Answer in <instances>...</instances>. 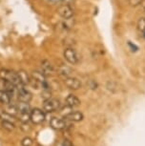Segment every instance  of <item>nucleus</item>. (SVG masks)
I'll return each mask as SVG.
<instances>
[{
    "mask_svg": "<svg viewBox=\"0 0 145 146\" xmlns=\"http://www.w3.org/2000/svg\"><path fill=\"white\" fill-rule=\"evenodd\" d=\"M46 2L52 5L56 4H64V0H46Z\"/></svg>",
    "mask_w": 145,
    "mask_h": 146,
    "instance_id": "393cba45",
    "label": "nucleus"
},
{
    "mask_svg": "<svg viewBox=\"0 0 145 146\" xmlns=\"http://www.w3.org/2000/svg\"><path fill=\"white\" fill-rule=\"evenodd\" d=\"M57 72H58V75L60 76H62L63 78H69L72 74V69L68 66H65V65H62L57 69Z\"/></svg>",
    "mask_w": 145,
    "mask_h": 146,
    "instance_id": "dca6fc26",
    "label": "nucleus"
},
{
    "mask_svg": "<svg viewBox=\"0 0 145 146\" xmlns=\"http://www.w3.org/2000/svg\"><path fill=\"white\" fill-rule=\"evenodd\" d=\"M17 75L19 76V79H20L21 83L24 84L25 86H26V85H30V83H31V80H32V76H30L26 71L19 70L17 72Z\"/></svg>",
    "mask_w": 145,
    "mask_h": 146,
    "instance_id": "ddd939ff",
    "label": "nucleus"
},
{
    "mask_svg": "<svg viewBox=\"0 0 145 146\" xmlns=\"http://www.w3.org/2000/svg\"><path fill=\"white\" fill-rule=\"evenodd\" d=\"M64 118L70 120V121H73V122H78V121H81L84 118V115L81 112L79 111H75V112H70L68 114L65 115Z\"/></svg>",
    "mask_w": 145,
    "mask_h": 146,
    "instance_id": "9d476101",
    "label": "nucleus"
},
{
    "mask_svg": "<svg viewBox=\"0 0 145 146\" xmlns=\"http://www.w3.org/2000/svg\"><path fill=\"white\" fill-rule=\"evenodd\" d=\"M136 28H138V32H140L141 34L145 32V17H140L136 23Z\"/></svg>",
    "mask_w": 145,
    "mask_h": 146,
    "instance_id": "aec40b11",
    "label": "nucleus"
},
{
    "mask_svg": "<svg viewBox=\"0 0 145 146\" xmlns=\"http://www.w3.org/2000/svg\"><path fill=\"white\" fill-rule=\"evenodd\" d=\"M66 103L71 108H73V107H77L80 105V100H79V98H76L75 95L71 94V95H69L66 98Z\"/></svg>",
    "mask_w": 145,
    "mask_h": 146,
    "instance_id": "4468645a",
    "label": "nucleus"
},
{
    "mask_svg": "<svg viewBox=\"0 0 145 146\" xmlns=\"http://www.w3.org/2000/svg\"><path fill=\"white\" fill-rule=\"evenodd\" d=\"M73 26V17L64 19V21L62 22V27H63L64 29H66V30L71 29Z\"/></svg>",
    "mask_w": 145,
    "mask_h": 146,
    "instance_id": "412c9836",
    "label": "nucleus"
},
{
    "mask_svg": "<svg viewBox=\"0 0 145 146\" xmlns=\"http://www.w3.org/2000/svg\"><path fill=\"white\" fill-rule=\"evenodd\" d=\"M37 146H41V145H37Z\"/></svg>",
    "mask_w": 145,
    "mask_h": 146,
    "instance_id": "bb28decb",
    "label": "nucleus"
},
{
    "mask_svg": "<svg viewBox=\"0 0 145 146\" xmlns=\"http://www.w3.org/2000/svg\"><path fill=\"white\" fill-rule=\"evenodd\" d=\"M11 100H12V95L11 94L0 90V102L8 105V104L11 103Z\"/></svg>",
    "mask_w": 145,
    "mask_h": 146,
    "instance_id": "f3484780",
    "label": "nucleus"
},
{
    "mask_svg": "<svg viewBox=\"0 0 145 146\" xmlns=\"http://www.w3.org/2000/svg\"><path fill=\"white\" fill-rule=\"evenodd\" d=\"M2 127L8 131H13V130H15V123L12 122V121L2 120Z\"/></svg>",
    "mask_w": 145,
    "mask_h": 146,
    "instance_id": "6ab92c4d",
    "label": "nucleus"
},
{
    "mask_svg": "<svg viewBox=\"0 0 145 146\" xmlns=\"http://www.w3.org/2000/svg\"><path fill=\"white\" fill-rule=\"evenodd\" d=\"M0 118H2V120H8V121H12V122H15V120L13 115H10L9 113L5 111H0Z\"/></svg>",
    "mask_w": 145,
    "mask_h": 146,
    "instance_id": "a211bd4d",
    "label": "nucleus"
},
{
    "mask_svg": "<svg viewBox=\"0 0 145 146\" xmlns=\"http://www.w3.org/2000/svg\"><path fill=\"white\" fill-rule=\"evenodd\" d=\"M21 145L22 146H32V139L31 137H26L21 140Z\"/></svg>",
    "mask_w": 145,
    "mask_h": 146,
    "instance_id": "4be33fe9",
    "label": "nucleus"
},
{
    "mask_svg": "<svg viewBox=\"0 0 145 146\" xmlns=\"http://www.w3.org/2000/svg\"><path fill=\"white\" fill-rule=\"evenodd\" d=\"M0 78L6 79V80L12 82L13 84H15L16 87L21 85L20 79H19V76L17 75V72L12 71V70H8V69H2L0 71Z\"/></svg>",
    "mask_w": 145,
    "mask_h": 146,
    "instance_id": "f257e3e1",
    "label": "nucleus"
},
{
    "mask_svg": "<svg viewBox=\"0 0 145 146\" xmlns=\"http://www.w3.org/2000/svg\"><path fill=\"white\" fill-rule=\"evenodd\" d=\"M60 108V101L56 98H49L47 100H44L43 104V109L44 111L48 113H52L54 111H57Z\"/></svg>",
    "mask_w": 145,
    "mask_h": 146,
    "instance_id": "423d86ee",
    "label": "nucleus"
},
{
    "mask_svg": "<svg viewBox=\"0 0 145 146\" xmlns=\"http://www.w3.org/2000/svg\"><path fill=\"white\" fill-rule=\"evenodd\" d=\"M64 83L71 90H78L81 87L80 80L76 78H73V76H69V78H64Z\"/></svg>",
    "mask_w": 145,
    "mask_h": 146,
    "instance_id": "1a4fd4ad",
    "label": "nucleus"
},
{
    "mask_svg": "<svg viewBox=\"0 0 145 146\" xmlns=\"http://www.w3.org/2000/svg\"><path fill=\"white\" fill-rule=\"evenodd\" d=\"M63 56L65 60L70 63V64H73V65H75L77 64L79 62V56L78 54L76 53V51L73 48H66L64 50V53H63Z\"/></svg>",
    "mask_w": 145,
    "mask_h": 146,
    "instance_id": "f03ea898",
    "label": "nucleus"
},
{
    "mask_svg": "<svg viewBox=\"0 0 145 146\" xmlns=\"http://www.w3.org/2000/svg\"><path fill=\"white\" fill-rule=\"evenodd\" d=\"M50 125L52 126V128L56 129V130H62L66 127V122L62 118L53 117L50 121Z\"/></svg>",
    "mask_w": 145,
    "mask_h": 146,
    "instance_id": "9b49d317",
    "label": "nucleus"
},
{
    "mask_svg": "<svg viewBox=\"0 0 145 146\" xmlns=\"http://www.w3.org/2000/svg\"><path fill=\"white\" fill-rule=\"evenodd\" d=\"M41 98H43L44 100H47L49 98H51V92L50 90H43L41 93Z\"/></svg>",
    "mask_w": 145,
    "mask_h": 146,
    "instance_id": "5701e85b",
    "label": "nucleus"
},
{
    "mask_svg": "<svg viewBox=\"0 0 145 146\" xmlns=\"http://www.w3.org/2000/svg\"><path fill=\"white\" fill-rule=\"evenodd\" d=\"M45 118H46V115L44 111H42L41 109L34 108L31 111L30 119L32 120V122L34 124H41L45 120Z\"/></svg>",
    "mask_w": 145,
    "mask_h": 146,
    "instance_id": "7ed1b4c3",
    "label": "nucleus"
},
{
    "mask_svg": "<svg viewBox=\"0 0 145 146\" xmlns=\"http://www.w3.org/2000/svg\"><path fill=\"white\" fill-rule=\"evenodd\" d=\"M16 108H17L19 115H30L31 114V111H32L29 103L22 102V101H19V102L16 104Z\"/></svg>",
    "mask_w": 145,
    "mask_h": 146,
    "instance_id": "f8f14e48",
    "label": "nucleus"
},
{
    "mask_svg": "<svg viewBox=\"0 0 145 146\" xmlns=\"http://www.w3.org/2000/svg\"><path fill=\"white\" fill-rule=\"evenodd\" d=\"M56 12L58 13V15L61 16L63 19L73 17V13H73V8L71 7L69 4H61L58 8H57Z\"/></svg>",
    "mask_w": 145,
    "mask_h": 146,
    "instance_id": "39448f33",
    "label": "nucleus"
},
{
    "mask_svg": "<svg viewBox=\"0 0 145 146\" xmlns=\"http://www.w3.org/2000/svg\"><path fill=\"white\" fill-rule=\"evenodd\" d=\"M41 72L47 76L54 75L56 70H54V65L52 64L49 60L45 59V60H42V61H41Z\"/></svg>",
    "mask_w": 145,
    "mask_h": 146,
    "instance_id": "0eeeda50",
    "label": "nucleus"
},
{
    "mask_svg": "<svg viewBox=\"0 0 145 146\" xmlns=\"http://www.w3.org/2000/svg\"><path fill=\"white\" fill-rule=\"evenodd\" d=\"M17 90V98L19 101H22V102H30L32 100V94L29 92L28 90L25 88V85L21 84L19 86L16 87Z\"/></svg>",
    "mask_w": 145,
    "mask_h": 146,
    "instance_id": "20e7f679",
    "label": "nucleus"
},
{
    "mask_svg": "<svg viewBox=\"0 0 145 146\" xmlns=\"http://www.w3.org/2000/svg\"><path fill=\"white\" fill-rule=\"evenodd\" d=\"M32 78H34L36 82H38L39 85L44 83V82H47V80H46V76L42 73V72H39V71H34V72H32Z\"/></svg>",
    "mask_w": 145,
    "mask_h": 146,
    "instance_id": "2eb2a0df",
    "label": "nucleus"
},
{
    "mask_svg": "<svg viewBox=\"0 0 145 146\" xmlns=\"http://www.w3.org/2000/svg\"><path fill=\"white\" fill-rule=\"evenodd\" d=\"M142 36H143V38H145V32L142 33Z\"/></svg>",
    "mask_w": 145,
    "mask_h": 146,
    "instance_id": "a878e982",
    "label": "nucleus"
},
{
    "mask_svg": "<svg viewBox=\"0 0 145 146\" xmlns=\"http://www.w3.org/2000/svg\"><path fill=\"white\" fill-rule=\"evenodd\" d=\"M0 90L5 91V92L9 93L11 95H13V93L16 90V86L15 84H13L12 82L6 80V79L0 78Z\"/></svg>",
    "mask_w": 145,
    "mask_h": 146,
    "instance_id": "6e6552de",
    "label": "nucleus"
},
{
    "mask_svg": "<svg viewBox=\"0 0 145 146\" xmlns=\"http://www.w3.org/2000/svg\"><path fill=\"white\" fill-rule=\"evenodd\" d=\"M143 0H129V4L132 7H138V5H140L142 3Z\"/></svg>",
    "mask_w": 145,
    "mask_h": 146,
    "instance_id": "b1692460",
    "label": "nucleus"
}]
</instances>
